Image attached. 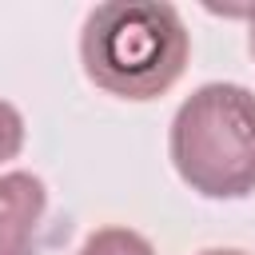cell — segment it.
I'll return each instance as SVG.
<instances>
[{
  "label": "cell",
  "mask_w": 255,
  "mask_h": 255,
  "mask_svg": "<svg viewBox=\"0 0 255 255\" xmlns=\"http://www.w3.org/2000/svg\"><path fill=\"white\" fill-rule=\"evenodd\" d=\"M48 187L32 171L0 175V255H40Z\"/></svg>",
  "instance_id": "obj_3"
},
{
  "label": "cell",
  "mask_w": 255,
  "mask_h": 255,
  "mask_svg": "<svg viewBox=\"0 0 255 255\" xmlns=\"http://www.w3.org/2000/svg\"><path fill=\"white\" fill-rule=\"evenodd\" d=\"M24 135H28V128H24L20 108H16L12 100H4V96H0V163H8V159H16V155H20Z\"/></svg>",
  "instance_id": "obj_5"
},
{
  "label": "cell",
  "mask_w": 255,
  "mask_h": 255,
  "mask_svg": "<svg viewBox=\"0 0 255 255\" xmlns=\"http://www.w3.org/2000/svg\"><path fill=\"white\" fill-rule=\"evenodd\" d=\"M247 44H251V56H255V12L247 16Z\"/></svg>",
  "instance_id": "obj_7"
},
{
  "label": "cell",
  "mask_w": 255,
  "mask_h": 255,
  "mask_svg": "<svg viewBox=\"0 0 255 255\" xmlns=\"http://www.w3.org/2000/svg\"><path fill=\"white\" fill-rule=\"evenodd\" d=\"M167 159L203 199L255 191V92L231 80L199 84L171 116Z\"/></svg>",
  "instance_id": "obj_2"
},
{
  "label": "cell",
  "mask_w": 255,
  "mask_h": 255,
  "mask_svg": "<svg viewBox=\"0 0 255 255\" xmlns=\"http://www.w3.org/2000/svg\"><path fill=\"white\" fill-rule=\"evenodd\" d=\"M72 255H155V247L147 235L112 223V227H96Z\"/></svg>",
  "instance_id": "obj_4"
},
{
  "label": "cell",
  "mask_w": 255,
  "mask_h": 255,
  "mask_svg": "<svg viewBox=\"0 0 255 255\" xmlns=\"http://www.w3.org/2000/svg\"><path fill=\"white\" fill-rule=\"evenodd\" d=\"M191 32L167 0H104L80 24L84 76L116 100H159L187 68Z\"/></svg>",
  "instance_id": "obj_1"
},
{
  "label": "cell",
  "mask_w": 255,
  "mask_h": 255,
  "mask_svg": "<svg viewBox=\"0 0 255 255\" xmlns=\"http://www.w3.org/2000/svg\"><path fill=\"white\" fill-rule=\"evenodd\" d=\"M195 255H251V251H243V247H203Z\"/></svg>",
  "instance_id": "obj_6"
}]
</instances>
